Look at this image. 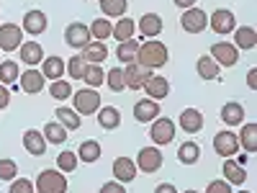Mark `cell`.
<instances>
[{"instance_id": "obj_1", "label": "cell", "mask_w": 257, "mask_h": 193, "mask_svg": "<svg viewBox=\"0 0 257 193\" xmlns=\"http://www.w3.org/2000/svg\"><path fill=\"white\" fill-rule=\"evenodd\" d=\"M170 59V52L162 41L157 39H149L144 44H139V54H137V64L142 67H149V70H157V67H165Z\"/></svg>"}, {"instance_id": "obj_2", "label": "cell", "mask_w": 257, "mask_h": 193, "mask_svg": "<svg viewBox=\"0 0 257 193\" xmlns=\"http://www.w3.org/2000/svg\"><path fill=\"white\" fill-rule=\"evenodd\" d=\"M34 190L36 193H67V178H64V173L57 170V167L41 170L39 178H36Z\"/></svg>"}, {"instance_id": "obj_3", "label": "cell", "mask_w": 257, "mask_h": 193, "mask_svg": "<svg viewBox=\"0 0 257 193\" xmlns=\"http://www.w3.org/2000/svg\"><path fill=\"white\" fill-rule=\"evenodd\" d=\"M175 121L173 119H165V116H157L152 121V126H149V139H152L157 147H165L175 139Z\"/></svg>"}, {"instance_id": "obj_4", "label": "cell", "mask_w": 257, "mask_h": 193, "mask_svg": "<svg viewBox=\"0 0 257 193\" xmlns=\"http://www.w3.org/2000/svg\"><path fill=\"white\" fill-rule=\"evenodd\" d=\"M72 103H75V111L82 114V116H90V114H98L100 109V93L93 90V88H85V90H77L72 95Z\"/></svg>"}, {"instance_id": "obj_5", "label": "cell", "mask_w": 257, "mask_h": 193, "mask_svg": "<svg viewBox=\"0 0 257 193\" xmlns=\"http://www.w3.org/2000/svg\"><path fill=\"white\" fill-rule=\"evenodd\" d=\"M213 62L219 64V67H234L239 59V49L229 44V41H216V44L211 47V54H208Z\"/></svg>"}, {"instance_id": "obj_6", "label": "cell", "mask_w": 257, "mask_h": 193, "mask_svg": "<svg viewBox=\"0 0 257 193\" xmlns=\"http://www.w3.org/2000/svg\"><path fill=\"white\" fill-rule=\"evenodd\" d=\"M208 26L213 29V34L226 36V34H231L234 29H237V18H234V13L229 8H219V11H213L208 16Z\"/></svg>"}, {"instance_id": "obj_7", "label": "cell", "mask_w": 257, "mask_h": 193, "mask_svg": "<svg viewBox=\"0 0 257 193\" xmlns=\"http://www.w3.org/2000/svg\"><path fill=\"white\" fill-rule=\"evenodd\" d=\"M162 152L157 147H144V149H139V157L134 160L137 162V170H142V173H157V170L162 167Z\"/></svg>"}, {"instance_id": "obj_8", "label": "cell", "mask_w": 257, "mask_h": 193, "mask_svg": "<svg viewBox=\"0 0 257 193\" xmlns=\"http://www.w3.org/2000/svg\"><path fill=\"white\" fill-rule=\"evenodd\" d=\"M64 41H67V47H72V49H82L93 41V36H90L88 26L75 21V24H70L67 29H64Z\"/></svg>"}, {"instance_id": "obj_9", "label": "cell", "mask_w": 257, "mask_h": 193, "mask_svg": "<svg viewBox=\"0 0 257 193\" xmlns=\"http://www.w3.org/2000/svg\"><path fill=\"white\" fill-rule=\"evenodd\" d=\"M152 75L155 72L149 67H142V64L132 62V64H126V70H123V85H126V88H132V90H139V88H144V82Z\"/></svg>"}, {"instance_id": "obj_10", "label": "cell", "mask_w": 257, "mask_h": 193, "mask_svg": "<svg viewBox=\"0 0 257 193\" xmlns=\"http://www.w3.org/2000/svg\"><path fill=\"white\" fill-rule=\"evenodd\" d=\"M180 26H183V31H188V34H201L206 26H208V16L201 11V8H188L183 16H180Z\"/></svg>"}, {"instance_id": "obj_11", "label": "cell", "mask_w": 257, "mask_h": 193, "mask_svg": "<svg viewBox=\"0 0 257 193\" xmlns=\"http://www.w3.org/2000/svg\"><path fill=\"white\" fill-rule=\"evenodd\" d=\"M24 44V29L16 24H3L0 26V49L3 52H16Z\"/></svg>"}, {"instance_id": "obj_12", "label": "cell", "mask_w": 257, "mask_h": 193, "mask_svg": "<svg viewBox=\"0 0 257 193\" xmlns=\"http://www.w3.org/2000/svg\"><path fill=\"white\" fill-rule=\"evenodd\" d=\"M213 152L221 157H234L239 152V139L234 132H219L213 137Z\"/></svg>"}, {"instance_id": "obj_13", "label": "cell", "mask_w": 257, "mask_h": 193, "mask_svg": "<svg viewBox=\"0 0 257 193\" xmlns=\"http://www.w3.org/2000/svg\"><path fill=\"white\" fill-rule=\"evenodd\" d=\"M18 80H21V90H24V93H31V95L41 93V90H44V85H47V77L41 75V70H34V67L26 70Z\"/></svg>"}, {"instance_id": "obj_14", "label": "cell", "mask_w": 257, "mask_h": 193, "mask_svg": "<svg viewBox=\"0 0 257 193\" xmlns=\"http://www.w3.org/2000/svg\"><path fill=\"white\" fill-rule=\"evenodd\" d=\"M47 16L41 13V11H29L26 16H24V34H29V36H39V34H44L47 31Z\"/></svg>"}, {"instance_id": "obj_15", "label": "cell", "mask_w": 257, "mask_h": 193, "mask_svg": "<svg viewBox=\"0 0 257 193\" xmlns=\"http://www.w3.org/2000/svg\"><path fill=\"white\" fill-rule=\"evenodd\" d=\"M160 116V103L152 101V98H142L137 106H134V119L139 124H149Z\"/></svg>"}, {"instance_id": "obj_16", "label": "cell", "mask_w": 257, "mask_h": 193, "mask_svg": "<svg viewBox=\"0 0 257 193\" xmlns=\"http://www.w3.org/2000/svg\"><path fill=\"white\" fill-rule=\"evenodd\" d=\"M24 147H26L29 155L41 157L47 152V139H44L41 132H36V129H29V132H24Z\"/></svg>"}, {"instance_id": "obj_17", "label": "cell", "mask_w": 257, "mask_h": 193, "mask_svg": "<svg viewBox=\"0 0 257 193\" xmlns=\"http://www.w3.org/2000/svg\"><path fill=\"white\" fill-rule=\"evenodd\" d=\"M113 175L118 183H132L137 178V162L132 157H116L113 162Z\"/></svg>"}, {"instance_id": "obj_18", "label": "cell", "mask_w": 257, "mask_h": 193, "mask_svg": "<svg viewBox=\"0 0 257 193\" xmlns=\"http://www.w3.org/2000/svg\"><path fill=\"white\" fill-rule=\"evenodd\" d=\"M180 129L185 134H198L203 129V114L198 109H185L180 114Z\"/></svg>"}, {"instance_id": "obj_19", "label": "cell", "mask_w": 257, "mask_h": 193, "mask_svg": "<svg viewBox=\"0 0 257 193\" xmlns=\"http://www.w3.org/2000/svg\"><path fill=\"white\" fill-rule=\"evenodd\" d=\"M162 18L157 16V13H144L142 18H139V34L142 36H147V39H155V36H160L162 34Z\"/></svg>"}, {"instance_id": "obj_20", "label": "cell", "mask_w": 257, "mask_h": 193, "mask_svg": "<svg viewBox=\"0 0 257 193\" xmlns=\"http://www.w3.org/2000/svg\"><path fill=\"white\" fill-rule=\"evenodd\" d=\"M80 52H82L80 57L88 62V64H100V62L108 59V47H105L103 41H90V44L82 47Z\"/></svg>"}, {"instance_id": "obj_21", "label": "cell", "mask_w": 257, "mask_h": 193, "mask_svg": "<svg viewBox=\"0 0 257 193\" xmlns=\"http://www.w3.org/2000/svg\"><path fill=\"white\" fill-rule=\"evenodd\" d=\"M21 52V59H24L29 67H36L39 62H44V49H41L39 41H24V44L18 47Z\"/></svg>"}, {"instance_id": "obj_22", "label": "cell", "mask_w": 257, "mask_h": 193, "mask_svg": "<svg viewBox=\"0 0 257 193\" xmlns=\"http://www.w3.org/2000/svg\"><path fill=\"white\" fill-rule=\"evenodd\" d=\"M144 90H147V95L152 98V101H162V98H167V93H170V82H167V77L152 75V77L144 82Z\"/></svg>"}, {"instance_id": "obj_23", "label": "cell", "mask_w": 257, "mask_h": 193, "mask_svg": "<svg viewBox=\"0 0 257 193\" xmlns=\"http://www.w3.org/2000/svg\"><path fill=\"white\" fill-rule=\"evenodd\" d=\"M231 34H234V47H237V49H242V52L254 49V44H257V31H254L252 26H239V29H234Z\"/></svg>"}, {"instance_id": "obj_24", "label": "cell", "mask_w": 257, "mask_h": 193, "mask_svg": "<svg viewBox=\"0 0 257 193\" xmlns=\"http://www.w3.org/2000/svg\"><path fill=\"white\" fill-rule=\"evenodd\" d=\"M221 119H224V124H229V126H242V121H244V106L237 103V101L224 103Z\"/></svg>"}, {"instance_id": "obj_25", "label": "cell", "mask_w": 257, "mask_h": 193, "mask_svg": "<svg viewBox=\"0 0 257 193\" xmlns=\"http://www.w3.org/2000/svg\"><path fill=\"white\" fill-rule=\"evenodd\" d=\"M134 31H137V21L134 18H118L116 24H113V31H111V36L118 41H128V39H134Z\"/></svg>"}, {"instance_id": "obj_26", "label": "cell", "mask_w": 257, "mask_h": 193, "mask_svg": "<svg viewBox=\"0 0 257 193\" xmlns=\"http://www.w3.org/2000/svg\"><path fill=\"white\" fill-rule=\"evenodd\" d=\"M98 124L103 129H108V132H113V129L121 126V111L113 109V106H103V109H98Z\"/></svg>"}, {"instance_id": "obj_27", "label": "cell", "mask_w": 257, "mask_h": 193, "mask_svg": "<svg viewBox=\"0 0 257 193\" xmlns=\"http://www.w3.org/2000/svg\"><path fill=\"white\" fill-rule=\"evenodd\" d=\"M41 75H44L47 80H59L62 75H64V62H62V57H44V62H41Z\"/></svg>"}, {"instance_id": "obj_28", "label": "cell", "mask_w": 257, "mask_h": 193, "mask_svg": "<svg viewBox=\"0 0 257 193\" xmlns=\"http://www.w3.org/2000/svg\"><path fill=\"white\" fill-rule=\"evenodd\" d=\"M224 180L231 183V185H242V183L247 180L244 167L237 165V160H226V162H224Z\"/></svg>"}, {"instance_id": "obj_29", "label": "cell", "mask_w": 257, "mask_h": 193, "mask_svg": "<svg viewBox=\"0 0 257 193\" xmlns=\"http://www.w3.org/2000/svg\"><path fill=\"white\" fill-rule=\"evenodd\" d=\"M41 134H44L47 144H64V142H67V129H64L59 121H49Z\"/></svg>"}, {"instance_id": "obj_30", "label": "cell", "mask_w": 257, "mask_h": 193, "mask_svg": "<svg viewBox=\"0 0 257 193\" xmlns=\"http://www.w3.org/2000/svg\"><path fill=\"white\" fill-rule=\"evenodd\" d=\"M239 139V147L244 149V152H254V149H257V126L249 121V124H242V134L237 137Z\"/></svg>"}, {"instance_id": "obj_31", "label": "cell", "mask_w": 257, "mask_h": 193, "mask_svg": "<svg viewBox=\"0 0 257 193\" xmlns=\"http://www.w3.org/2000/svg\"><path fill=\"white\" fill-rule=\"evenodd\" d=\"M137 54H139V41H137V39L121 41L118 49H116V57H118V62H123V64L137 62Z\"/></svg>"}, {"instance_id": "obj_32", "label": "cell", "mask_w": 257, "mask_h": 193, "mask_svg": "<svg viewBox=\"0 0 257 193\" xmlns=\"http://www.w3.org/2000/svg\"><path fill=\"white\" fill-rule=\"evenodd\" d=\"M178 160L183 162V165H193V162H198L201 160V147L193 142V139H188V142H183L180 144V149H178Z\"/></svg>"}, {"instance_id": "obj_33", "label": "cell", "mask_w": 257, "mask_h": 193, "mask_svg": "<svg viewBox=\"0 0 257 193\" xmlns=\"http://www.w3.org/2000/svg\"><path fill=\"white\" fill-rule=\"evenodd\" d=\"M54 119L64 126V129H72V132H77V129L82 126V119H77V111L75 109H64V106H59Z\"/></svg>"}, {"instance_id": "obj_34", "label": "cell", "mask_w": 257, "mask_h": 193, "mask_svg": "<svg viewBox=\"0 0 257 193\" xmlns=\"http://www.w3.org/2000/svg\"><path fill=\"white\" fill-rule=\"evenodd\" d=\"M100 144H98V139H85L82 144H80V149H77V155H80V160L82 162H95V160H100Z\"/></svg>"}, {"instance_id": "obj_35", "label": "cell", "mask_w": 257, "mask_h": 193, "mask_svg": "<svg viewBox=\"0 0 257 193\" xmlns=\"http://www.w3.org/2000/svg\"><path fill=\"white\" fill-rule=\"evenodd\" d=\"M18 77H21V70H18L16 59L0 62V85H16Z\"/></svg>"}, {"instance_id": "obj_36", "label": "cell", "mask_w": 257, "mask_h": 193, "mask_svg": "<svg viewBox=\"0 0 257 193\" xmlns=\"http://www.w3.org/2000/svg\"><path fill=\"white\" fill-rule=\"evenodd\" d=\"M90 29V36H93V41H105L111 36V31H113V24L108 18H95L93 24L88 26Z\"/></svg>"}, {"instance_id": "obj_37", "label": "cell", "mask_w": 257, "mask_h": 193, "mask_svg": "<svg viewBox=\"0 0 257 193\" xmlns=\"http://www.w3.org/2000/svg\"><path fill=\"white\" fill-rule=\"evenodd\" d=\"M196 70H198L201 80H216V77H219V72H221V67H219V64L213 62L211 57H201V59H198V64H196Z\"/></svg>"}, {"instance_id": "obj_38", "label": "cell", "mask_w": 257, "mask_h": 193, "mask_svg": "<svg viewBox=\"0 0 257 193\" xmlns=\"http://www.w3.org/2000/svg\"><path fill=\"white\" fill-rule=\"evenodd\" d=\"M128 8V0H100V11L105 18H118Z\"/></svg>"}, {"instance_id": "obj_39", "label": "cell", "mask_w": 257, "mask_h": 193, "mask_svg": "<svg viewBox=\"0 0 257 193\" xmlns=\"http://www.w3.org/2000/svg\"><path fill=\"white\" fill-rule=\"evenodd\" d=\"M82 80L88 82L93 90H98L100 85L105 82V72L100 70V64H88V70H85V77H82Z\"/></svg>"}, {"instance_id": "obj_40", "label": "cell", "mask_w": 257, "mask_h": 193, "mask_svg": "<svg viewBox=\"0 0 257 193\" xmlns=\"http://www.w3.org/2000/svg\"><path fill=\"white\" fill-rule=\"evenodd\" d=\"M49 95L57 101H67V98H72V85L67 80H54L49 85Z\"/></svg>"}, {"instance_id": "obj_41", "label": "cell", "mask_w": 257, "mask_h": 193, "mask_svg": "<svg viewBox=\"0 0 257 193\" xmlns=\"http://www.w3.org/2000/svg\"><path fill=\"white\" fill-rule=\"evenodd\" d=\"M57 170H62V173H72V170H77V155L70 152V149L59 152V157H57Z\"/></svg>"}, {"instance_id": "obj_42", "label": "cell", "mask_w": 257, "mask_h": 193, "mask_svg": "<svg viewBox=\"0 0 257 193\" xmlns=\"http://www.w3.org/2000/svg\"><path fill=\"white\" fill-rule=\"evenodd\" d=\"M105 85L113 90V93H121L126 85H123V70L121 67H113V70H108L105 72Z\"/></svg>"}, {"instance_id": "obj_43", "label": "cell", "mask_w": 257, "mask_h": 193, "mask_svg": "<svg viewBox=\"0 0 257 193\" xmlns=\"http://www.w3.org/2000/svg\"><path fill=\"white\" fill-rule=\"evenodd\" d=\"M64 70L70 72V77H77V80H82V77H85V70H88V62H85L82 57H72L67 64H64Z\"/></svg>"}, {"instance_id": "obj_44", "label": "cell", "mask_w": 257, "mask_h": 193, "mask_svg": "<svg viewBox=\"0 0 257 193\" xmlns=\"http://www.w3.org/2000/svg\"><path fill=\"white\" fill-rule=\"evenodd\" d=\"M16 175H18L16 160H11V157H3V160H0V180H16Z\"/></svg>"}, {"instance_id": "obj_45", "label": "cell", "mask_w": 257, "mask_h": 193, "mask_svg": "<svg viewBox=\"0 0 257 193\" xmlns=\"http://www.w3.org/2000/svg\"><path fill=\"white\" fill-rule=\"evenodd\" d=\"M8 193H34V180L29 178H16L8 188Z\"/></svg>"}, {"instance_id": "obj_46", "label": "cell", "mask_w": 257, "mask_h": 193, "mask_svg": "<svg viewBox=\"0 0 257 193\" xmlns=\"http://www.w3.org/2000/svg\"><path fill=\"white\" fill-rule=\"evenodd\" d=\"M206 193H231V183H226V180H211Z\"/></svg>"}, {"instance_id": "obj_47", "label": "cell", "mask_w": 257, "mask_h": 193, "mask_svg": "<svg viewBox=\"0 0 257 193\" xmlns=\"http://www.w3.org/2000/svg\"><path fill=\"white\" fill-rule=\"evenodd\" d=\"M100 193H126V188H123V183H118V180H108V183L100 185Z\"/></svg>"}, {"instance_id": "obj_48", "label": "cell", "mask_w": 257, "mask_h": 193, "mask_svg": "<svg viewBox=\"0 0 257 193\" xmlns=\"http://www.w3.org/2000/svg\"><path fill=\"white\" fill-rule=\"evenodd\" d=\"M8 103H11V93H8V88H6V85H0V111H3Z\"/></svg>"}, {"instance_id": "obj_49", "label": "cell", "mask_w": 257, "mask_h": 193, "mask_svg": "<svg viewBox=\"0 0 257 193\" xmlns=\"http://www.w3.org/2000/svg\"><path fill=\"white\" fill-rule=\"evenodd\" d=\"M155 193H178V188H175L173 183H160V185L155 188Z\"/></svg>"}, {"instance_id": "obj_50", "label": "cell", "mask_w": 257, "mask_h": 193, "mask_svg": "<svg viewBox=\"0 0 257 193\" xmlns=\"http://www.w3.org/2000/svg\"><path fill=\"white\" fill-rule=\"evenodd\" d=\"M247 85H249L252 90L257 88V70H249V72H247Z\"/></svg>"}, {"instance_id": "obj_51", "label": "cell", "mask_w": 257, "mask_h": 193, "mask_svg": "<svg viewBox=\"0 0 257 193\" xmlns=\"http://www.w3.org/2000/svg\"><path fill=\"white\" fill-rule=\"evenodd\" d=\"M173 3H175L178 8H183V11H188V8H193V6H196V0H173Z\"/></svg>"}, {"instance_id": "obj_52", "label": "cell", "mask_w": 257, "mask_h": 193, "mask_svg": "<svg viewBox=\"0 0 257 193\" xmlns=\"http://www.w3.org/2000/svg\"><path fill=\"white\" fill-rule=\"evenodd\" d=\"M247 162H249V157H247V155H242V157H239V160H237V165H242V167H244V165H247Z\"/></svg>"}, {"instance_id": "obj_53", "label": "cell", "mask_w": 257, "mask_h": 193, "mask_svg": "<svg viewBox=\"0 0 257 193\" xmlns=\"http://www.w3.org/2000/svg\"><path fill=\"white\" fill-rule=\"evenodd\" d=\"M183 193H198V190H183Z\"/></svg>"}, {"instance_id": "obj_54", "label": "cell", "mask_w": 257, "mask_h": 193, "mask_svg": "<svg viewBox=\"0 0 257 193\" xmlns=\"http://www.w3.org/2000/svg\"><path fill=\"white\" fill-rule=\"evenodd\" d=\"M239 193H249V190H239Z\"/></svg>"}]
</instances>
